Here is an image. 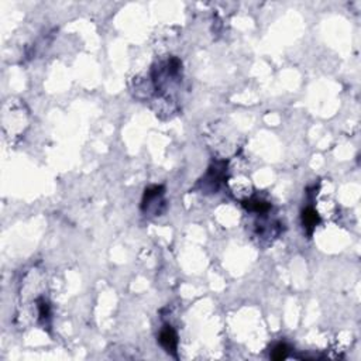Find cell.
I'll use <instances>...</instances> for the list:
<instances>
[{"instance_id":"3","label":"cell","mask_w":361,"mask_h":361,"mask_svg":"<svg viewBox=\"0 0 361 361\" xmlns=\"http://www.w3.org/2000/svg\"><path fill=\"white\" fill-rule=\"evenodd\" d=\"M243 206L247 209V211H251V212H257V213H267L270 211L271 205L268 202L261 199H250V200H244L243 202Z\"/></svg>"},{"instance_id":"4","label":"cell","mask_w":361,"mask_h":361,"mask_svg":"<svg viewBox=\"0 0 361 361\" xmlns=\"http://www.w3.org/2000/svg\"><path fill=\"white\" fill-rule=\"evenodd\" d=\"M287 356H288V346L287 344H284V343L276 344L274 347V350H273V354H271L273 360L275 361L284 360V359H287Z\"/></svg>"},{"instance_id":"5","label":"cell","mask_w":361,"mask_h":361,"mask_svg":"<svg viewBox=\"0 0 361 361\" xmlns=\"http://www.w3.org/2000/svg\"><path fill=\"white\" fill-rule=\"evenodd\" d=\"M38 311L41 319H48L50 318V305L44 299H38Z\"/></svg>"},{"instance_id":"2","label":"cell","mask_w":361,"mask_h":361,"mask_svg":"<svg viewBox=\"0 0 361 361\" xmlns=\"http://www.w3.org/2000/svg\"><path fill=\"white\" fill-rule=\"evenodd\" d=\"M302 223L305 226V229L308 230V234L311 236L313 230L316 229V226L320 223V216L313 208H306L302 213Z\"/></svg>"},{"instance_id":"1","label":"cell","mask_w":361,"mask_h":361,"mask_svg":"<svg viewBox=\"0 0 361 361\" xmlns=\"http://www.w3.org/2000/svg\"><path fill=\"white\" fill-rule=\"evenodd\" d=\"M160 343L168 353L176 356V347H178V336L171 326H165L160 333Z\"/></svg>"}]
</instances>
